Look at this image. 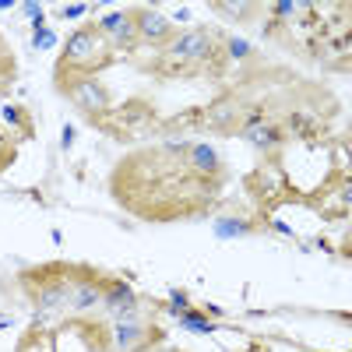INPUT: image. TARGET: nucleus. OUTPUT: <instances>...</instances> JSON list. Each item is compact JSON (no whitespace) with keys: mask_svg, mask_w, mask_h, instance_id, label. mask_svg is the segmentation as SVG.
Returning <instances> with one entry per match:
<instances>
[{"mask_svg":"<svg viewBox=\"0 0 352 352\" xmlns=\"http://www.w3.org/2000/svg\"><path fill=\"white\" fill-rule=\"evenodd\" d=\"M190 141H166L124 159L109 176V190L124 208L148 222H169L208 212L222 184L204 180L187 166Z\"/></svg>","mask_w":352,"mask_h":352,"instance_id":"nucleus-1","label":"nucleus"},{"mask_svg":"<svg viewBox=\"0 0 352 352\" xmlns=\"http://www.w3.org/2000/svg\"><path fill=\"white\" fill-rule=\"evenodd\" d=\"M229 64L226 43L215 39L212 28H176V36L155 50L152 60H144L141 67L162 74V78H187V74H222Z\"/></svg>","mask_w":352,"mask_h":352,"instance_id":"nucleus-2","label":"nucleus"},{"mask_svg":"<svg viewBox=\"0 0 352 352\" xmlns=\"http://www.w3.org/2000/svg\"><path fill=\"white\" fill-rule=\"evenodd\" d=\"M113 60H116V53L109 50L106 36L99 32V25H96V21H85L81 28H74V32L67 36L56 67L78 71V74H99V71L109 67Z\"/></svg>","mask_w":352,"mask_h":352,"instance_id":"nucleus-3","label":"nucleus"},{"mask_svg":"<svg viewBox=\"0 0 352 352\" xmlns=\"http://www.w3.org/2000/svg\"><path fill=\"white\" fill-rule=\"evenodd\" d=\"M74 268L78 264H39L18 275V282L25 285V292L32 296V303L43 314H56L71 307V282H74Z\"/></svg>","mask_w":352,"mask_h":352,"instance_id":"nucleus-4","label":"nucleus"},{"mask_svg":"<svg viewBox=\"0 0 352 352\" xmlns=\"http://www.w3.org/2000/svg\"><path fill=\"white\" fill-rule=\"evenodd\" d=\"M53 85H56V92H60L64 99H71L74 109H81L88 120H102V116L113 109V96H109V88L96 78V74H78V71H64V67H56L53 74Z\"/></svg>","mask_w":352,"mask_h":352,"instance_id":"nucleus-5","label":"nucleus"},{"mask_svg":"<svg viewBox=\"0 0 352 352\" xmlns=\"http://www.w3.org/2000/svg\"><path fill=\"white\" fill-rule=\"evenodd\" d=\"M92 127H99L102 134L131 144V141H138V138H144V134L159 131V109H155L148 99H127V102H120V106H113L102 120H96Z\"/></svg>","mask_w":352,"mask_h":352,"instance_id":"nucleus-6","label":"nucleus"},{"mask_svg":"<svg viewBox=\"0 0 352 352\" xmlns=\"http://www.w3.org/2000/svg\"><path fill=\"white\" fill-rule=\"evenodd\" d=\"M243 184H247V194L261 204V208H272V204H278V201H300V194L292 190L289 180H285L278 155H268Z\"/></svg>","mask_w":352,"mask_h":352,"instance_id":"nucleus-7","label":"nucleus"},{"mask_svg":"<svg viewBox=\"0 0 352 352\" xmlns=\"http://www.w3.org/2000/svg\"><path fill=\"white\" fill-rule=\"evenodd\" d=\"M247 120V109L236 96H219L201 109V127H208L215 134H236Z\"/></svg>","mask_w":352,"mask_h":352,"instance_id":"nucleus-8","label":"nucleus"},{"mask_svg":"<svg viewBox=\"0 0 352 352\" xmlns=\"http://www.w3.org/2000/svg\"><path fill=\"white\" fill-rule=\"evenodd\" d=\"M113 338H116V352H152L162 342V331L148 320H116Z\"/></svg>","mask_w":352,"mask_h":352,"instance_id":"nucleus-9","label":"nucleus"},{"mask_svg":"<svg viewBox=\"0 0 352 352\" xmlns=\"http://www.w3.org/2000/svg\"><path fill=\"white\" fill-rule=\"evenodd\" d=\"M131 18H134V28H138V39L152 50H162L176 36V25L155 8H131Z\"/></svg>","mask_w":352,"mask_h":352,"instance_id":"nucleus-10","label":"nucleus"},{"mask_svg":"<svg viewBox=\"0 0 352 352\" xmlns=\"http://www.w3.org/2000/svg\"><path fill=\"white\" fill-rule=\"evenodd\" d=\"M96 25H99V32L106 36V43H109V50H113V53H131V50H138V46H141L138 28H134V18H131V8H127V11L102 14Z\"/></svg>","mask_w":352,"mask_h":352,"instance_id":"nucleus-11","label":"nucleus"},{"mask_svg":"<svg viewBox=\"0 0 352 352\" xmlns=\"http://www.w3.org/2000/svg\"><path fill=\"white\" fill-rule=\"evenodd\" d=\"M307 204L320 215V219H345L349 215V180H328L317 194L307 197Z\"/></svg>","mask_w":352,"mask_h":352,"instance_id":"nucleus-12","label":"nucleus"},{"mask_svg":"<svg viewBox=\"0 0 352 352\" xmlns=\"http://www.w3.org/2000/svg\"><path fill=\"white\" fill-rule=\"evenodd\" d=\"M96 303H102V278L92 268L78 264V268H74V282H71V307L74 310H92Z\"/></svg>","mask_w":352,"mask_h":352,"instance_id":"nucleus-13","label":"nucleus"},{"mask_svg":"<svg viewBox=\"0 0 352 352\" xmlns=\"http://www.w3.org/2000/svg\"><path fill=\"white\" fill-rule=\"evenodd\" d=\"M187 166L197 173V176H204V180H215V184H222L226 180V162L215 155V148L212 144H187Z\"/></svg>","mask_w":352,"mask_h":352,"instance_id":"nucleus-14","label":"nucleus"},{"mask_svg":"<svg viewBox=\"0 0 352 352\" xmlns=\"http://www.w3.org/2000/svg\"><path fill=\"white\" fill-rule=\"evenodd\" d=\"M102 303L113 310V314H134L138 310V296L134 289L120 278H102Z\"/></svg>","mask_w":352,"mask_h":352,"instance_id":"nucleus-15","label":"nucleus"},{"mask_svg":"<svg viewBox=\"0 0 352 352\" xmlns=\"http://www.w3.org/2000/svg\"><path fill=\"white\" fill-rule=\"evenodd\" d=\"M18 352H56V331L46 328V324L28 328V331L18 338Z\"/></svg>","mask_w":352,"mask_h":352,"instance_id":"nucleus-16","label":"nucleus"},{"mask_svg":"<svg viewBox=\"0 0 352 352\" xmlns=\"http://www.w3.org/2000/svg\"><path fill=\"white\" fill-rule=\"evenodd\" d=\"M0 120H4L8 127H14V141L21 138H32V116H28L25 106H0Z\"/></svg>","mask_w":352,"mask_h":352,"instance_id":"nucleus-17","label":"nucleus"},{"mask_svg":"<svg viewBox=\"0 0 352 352\" xmlns=\"http://www.w3.org/2000/svg\"><path fill=\"white\" fill-rule=\"evenodd\" d=\"M14 74H18L14 53L8 50V43H0V96H8V88L14 85Z\"/></svg>","mask_w":352,"mask_h":352,"instance_id":"nucleus-18","label":"nucleus"},{"mask_svg":"<svg viewBox=\"0 0 352 352\" xmlns=\"http://www.w3.org/2000/svg\"><path fill=\"white\" fill-rule=\"evenodd\" d=\"M215 232L222 240H232V236H243V232H254V222H243V219H219L215 222Z\"/></svg>","mask_w":352,"mask_h":352,"instance_id":"nucleus-19","label":"nucleus"},{"mask_svg":"<svg viewBox=\"0 0 352 352\" xmlns=\"http://www.w3.org/2000/svg\"><path fill=\"white\" fill-rule=\"evenodd\" d=\"M222 18H229V21H247L250 14H254V4H212Z\"/></svg>","mask_w":352,"mask_h":352,"instance_id":"nucleus-20","label":"nucleus"},{"mask_svg":"<svg viewBox=\"0 0 352 352\" xmlns=\"http://www.w3.org/2000/svg\"><path fill=\"white\" fill-rule=\"evenodd\" d=\"M81 335H88V345H92L96 352H106V345H109V342H106V335H109L106 324H85Z\"/></svg>","mask_w":352,"mask_h":352,"instance_id":"nucleus-21","label":"nucleus"},{"mask_svg":"<svg viewBox=\"0 0 352 352\" xmlns=\"http://www.w3.org/2000/svg\"><path fill=\"white\" fill-rule=\"evenodd\" d=\"M180 317H184V324H187V328H194V331H215V324L208 320V314H197V310H184Z\"/></svg>","mask_w":352,"mask_h":352,"instance_id":"nucleus-22","label":"nucleus"},{"mask_svg":"<svg viewBox=\"0 0 352 352\" xmlns=\"http://www.w3.org/2000/svg\"><path fill=\"white\" fill-rule=\"evenodd\" d=\"M254 46H247L243 39H226V56H236V60H243V56H250Z\"/></svg>","mask_w":352,"mask_h":352,"instance_id":"nucleus-23","label":"nucleus"},{"mask_svg":"<svg viewBox=\"0 0 352 352\" xmlns=\"http://www.w3.org/2000/svg\"><path fill=\"white\" fill-rule=\"evenodd\" d=\"M11 162H14V144H11V138L0 134V173H4Z\"/></svg>","mask_w":352,"mask_h":352,"instance_id":"nucleus-24","label":"nucleus"},{"mask_svg":"<svg viewBox=\"0 0 352 352\" xmlns=\"http://www.w3.org/2000/svg\"><path fill=\"white\" fill-rule=\"evenodd\" d=\"M78 14H88V8H85V4H71V8H64V18H78Z\"/></svg>","mask_w":352,"mask_h":352,"instance_id":"nucleus-25","label":"nucleus"},{"mask_svg":"<svg viewBox=\"0 0 352 352\" xmlns=\"http://www.w3.org/2000/svg\"><path fill=\"white\" fill-rule=\"evenodd\" d=\"M25 14H32V18H36V25L43 21V8H39V4H25Z\"/></svg>","mask_w":352,"mask_h":352,"instance_id":"nucleus-26","label":"nucleus"},{"mask_svg":"<svg viewBox=\"0 0 352 352\" xmlns=\"http://www.w3.org/2000/svg\"><path fill=\"white\" fill-rule=\"evenodd\" d=\"M50 43H53V32H39V36H36V46H39V50H46Z\"/></svg>","mask_w":352,"mask_h":352,"instance_id":"nucleus-27","label":"nucleus"},{"mask_svg":"<svg viewBox=\"0 0 352 352\" xmlns=\"http://www.w3.org/2000/svg\"><path fill=\"white\" fill-rule=\"evenodd\" d=\"M4 324H8V320H0V328H4Z\"/></svg>","mask_w":352,"mask_h":352,"instance_id":"nucleus-28","label":"nucleus"},{"mask_svg":"<svg viewBox=\"0 0 352 352\" xmlns=\"http://www.w3.org/2000/svg\"><path fill=\"white\" fill-rule=\"evenodd\" d=\"M0 43H4V36H0Z\"/></svg>","mask_w":352,"mask_h":352,"instance_id":"nucleus-29","label":"nucleus"},{"mask_svg":"<svg viewBox=\"0 0 352 352\" xmlns=\"http://www.w3.org/2000/svg\"><path fill=\"white\" fill-rule=\"evenodd\" d=\"M173 352H180V349H173Z\"/></svg>","mask_w":352,"mask_h":352,"instance_id":"nucleus-30","label":"nucleus"}]
</instances>
